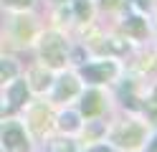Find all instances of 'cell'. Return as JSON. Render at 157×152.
Instances as JSON below:
<instances>
[{"label":"cell","instance_id":"6da1fadb","mask_svg":"<svg viewBox=\"0 0 157 152\" xmlns=\"http://www.w3.org/2000/svg\"><path fill=\"white\" fill-rule=\"evenodd\" d=\"M38 51H41V58L46 66L51 68H61L66 64V53H68V46L61 33H56V30H51V33L41 36V46H38Z\"/></svg>","mask_w":157,"mask_h":152},{"label":"cell","instance_id":"7a4b0ae2","mask_svg":"<svg viewBox=\"0 0 157 152\" xmlns=\"http://www.w3.org/2000/svg\"><path fill=\"white\" fill-rule=\"evenodd\" d=\"M0 145L5 152H28L31 150V142L21 122H5L0 127Z\"/></svg>","mask_w":157,"mask_h":152},{"label":"cell","instance_id":"3957f363","mask_svg":"<svg viewBox=\"0 0 157 152\" xmlns=\"http://www.w3.org/2000/svg\"><path fill=\"white\" fill-rule=\"evenodd\" d=\"M117 71H119V66L114 64V61H91V64H84L81 68H78V74H81V79H86L89 84H104V81H112L117 76Z\"/></svg>","mask_w":157,"mask_h":152},{"label":"cell","instance_id":"277c9868","mask_svg":"<svg viewBox=\"0 0 157 152\" xmlns=\"http://www.w3.org/2000/svg\"><path fill=\"white\" fill-rule=\"evenodd\" d=\"M142 134H144L142 127L134 124V122H129V124H124V127H119V129L114 132V142H117V145H122V147H129V150H132V147H137V145L142 142Z\"/></svg>","mask_w":157,"mask_h":152},{"label":"cell","instance_id":"5b68a950","mask_svg":"<svg viewBox=\"0 0 157 152\" xmlns=\"http://www.w3.org/2000/svg\"><path fill=\"white\" fill-rule=\"evenodd\" d=\"M78 94V81L76 76L66 74L61 79H56V89H53V101H63V99H71Z\"/></svg>","mask_w":157,"mask_h":152},{"label":"cell","instance_id":"8992f818","mask_svg":"<svg viewBox=\"0 0 157 152\" xmlns=\"http://www.w3.org/2000/svg\"><path fill=\"white\" fill-rule=\"evenodd\" d=\"M101 109H104L101 94H99L96 89H89V91L81 96V114H84V117H96V114H101Z\"/></svg>","mask_w":157,"mask_h":152},{"label":"cell","instance_id":"52a82bcc","mask_svg":"<svg viewBox=\"0 0 157 152\" xmlns=\"http://www.w3.org/2000/svg\"><path fill=\"white\" fill-rule=\"evenodd\" d=\"M8 99H10V109H21L28 99V84L23 79H13L10 89H8Z\"/></svg>","mask_w":157,"mask_h":152},{"label":"cell","instance_id":"ba28073f","mask_svg":"<svg viewBox=\"0 0 157 152\" xmlns=\"http://www.w3.org/2000/svg\"><path fill=\"white\" fill-rule=\"evenodd\" d=\"M124 30H127V36H132V38H144L147 36V23L140 15H132V18L124 20Z\"/></svg>","mask_w":157,"mask_h":152},{"label":"cell","instance_id":"9c48e42d","mask_svg":"<svg viewBox=\"0 0 157 152\" xmlns=\"http://www.w3.org/2000/svg\"><path fill=\"white\" fill-rule=\"evenodd\" d=\"M15 76H18V64L13 58H0V84L13 81Z\"/></svg>","mask_w":157,"mask_h":152},{"label":"cell","instance_id":"30bf717a","mask_svg":"<svg viewBox=\"0 0 157 152\" xmlns=\"http://www.w3.org/2000/svg\"><path fill=\"white\" fill-rule=\"evenodd\" d=\"M58 127H61L63 132H76L78 127H81L78 114H74V111H66V114H61V117H58Z\"/></svg>","mask_w":157,"mask_h":152},{"label":"cell","instance_id":"8fae6325","mask_svg":"<svg viewBox=\"0 0 157 152\" xmlns=\"http://www.w3.org/2000/svg\"><path fill=\"white\" fill-rule=\"evenodd\" d=\"M74 13L78 20H89L91 18V0H74Z\"/></svg>","mask_w":157,"mask_h":152},{"label":"cell","instance_id":"7c38bea8","mask_svg":"<svg viewBox=\"0 0 157 152\" xmlns=\"http://www.w3.org/2000/svg\"><path fill=\"white\" fill-rule=\"evenodd\" d=\"M51 150L53 152H74V142L71 139H58V142H53Z\"/></svg>","mask_w":157,"mask_h":152},{"label":"cell","instance_id":"4fadbf2b","mask_svg":"<svg viewBox=\"0 0 157 152\" xmlns=\"http://www.w3.org/2000/svg\"><path fill=\"white\" fill-rule=\"evenodd\" d=\"M3 3L8 8H15V10H25V8H31L33 5V0H3Z\"/></svg>","mask_w":157,"mask_h":152},{"label":"cell","instance_id":"5bb4252c","mask_svg":"<svg viewBox=\"0 0 157 152\" xmlns=\"http://www.w3.org/2000/svg\"><path fill=\"white\" fill-rule=\"evenodd\" d=\"M86 152H109V147H106V145H94V147H89Z\"/></svg>","mask_w":157,"mask_h":152},{"label":"cell","instance_id":"9a60e30c","mask_svg":"<svg viewBox=\"0 0 157 152\" xmlns=\"http://www.w3.org/2000/svg\"><path fill=\"white\" fill-rule=\"evenodd\" d=\"M134 5L140 10H147V8H150V0H134Z\"/></svg>","mask_w":157,"mask_h":152},{"label":"cell","instance_id":"2e32d148","mask_svg":"<svg viewBox=\"0 0 157 152\" xmlns=\"http://www.w3.org/2000/svg\"><path fill=\"white\" fill-rule=\"evenodd\" d=\"M144 152H157V134L152 137V145H150V147H147Z\"/></svg>","mask_w":157,"mask_h":152},{"label":"cell","instance_id":"e0dca14e","mask_svg":"<svg viewBox=\"0 0 157 152\" xmlns=\"http://www.w3.org/2000/svg\"><path fill=\"white\" fill-rule=\"evenodd\" d=\"M53 3H66V0H53Z\"/></svg>","mask_w":157,"mask_h":152},{"label":"cell","instance_id":"ac0fdd59","mask_svg":"<svg viewBox=\"0 0 157 152\" xmlns=\"http://www.w3.org/2000/svg\"><path fill=\"white\" fill-rule=\"evenodd\" d=\"M0 111H3V107H0Z\"/></svg>","mask_w":157,"mask_h":152}]
</instances>
